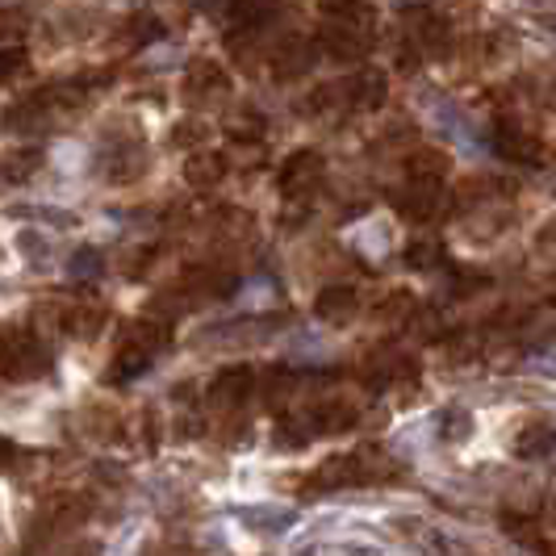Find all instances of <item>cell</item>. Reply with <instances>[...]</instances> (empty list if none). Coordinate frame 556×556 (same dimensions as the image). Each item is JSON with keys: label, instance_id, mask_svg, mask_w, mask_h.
<instances>
[{"label": "cell", "instance_id": "cell-1", "mask_svg": "<svg viewBox=\"0 0 556 556\" xmlns=\"http://www.w3.org/2000/svg\"><path fill=\"white\" fill-rule=\"evenodd\" d=\"M51 368V352L34 331H9L4 334V377L9 381H29Z\"/></svg>", "mask_w": 556, "mask_h": 556}, {"label": "cell", "instance_id": "cell-2", "mask_svg": "<svg viewBox=\"0 0 556 556\" xmlns=\"http://www.w3.org/2000/svg\"><path fill=\"white\" fill-rule=\"evenodd\" d=\"M323 176H327V164H323V155L318 151H298V155H289L277 172V189L285 201H306L318 185H323Z\"/></svg>", "mask_w": 556, "mask_h": 556}, {"label": "cell", "instance_id": "cell-3", "mask_svg": "<svg viewBox=\"0 0 556 556\" xmlns=\"http://www.w3.org/2000/svg\"><path fill=\"white\" fill-rule=\"evenodd\" d=\"M447 205V197L440 185H418V180H406L397 193H393V210L402 214V218H410V223H431V218H440Z\"/></svg>", "mask_w": 556, "mask_h": 556}, {"label": "cell", "instance_id": "cell-4", "mask_svg": "<svg viewBox=\"0 0 556 556\" xmlns=\"http://www.w3.org/2000/svg\"><path fill=\"white\" fill-rule=\"evenodd\" d=\"M230 92V76H226L223 63L214 59H193L189 72H185V97L189 101H223Z\"/></svg>", "mask_w": 556, "mask_h": 556}, {"label": "cell", "instance_id": "cell-5", "mask_svg": "<svg viewBox=\"0 0 556 556\" xmlns=\"http://www.w3.org/2000/svg\"><path fill=\"white\" fill-rule=\"evenodd\" d=\"M251 390H260V377L251 372L248 364H235V368H223L210 386V402L223 406V410H235L251 397Z\"/></svg>", "mask_w": 556, "mask_h": 556}, {"label": "cell", "instance_id": "cell-6", "mask_svg": "<svg viewBox=\"0 0 556 556\" xmlns=\"http://www.w3.org/2000/svg\"><path fill=\"white\" fill-rule=\"evenodd\" d=\"M510 447H515L519 460H544L556 447V422L548 415L523 418V427H519V435L510 440Z\"/></svg>", "mask_w": 556, "mask_h": 556}, {"label": "cell", "instance_id": "cell-7", "mask_svg": "<svg viewBox=\"0 0 556 556\" xmlns=\"http://www.w3.org/2000/svg\"><path fill=\"white\" fill-rule=\"evenodd\" d=\"M314 59H318V42H309V38H285L277 51H273V76L277 80H298V76H306L309 67H314Z\"/></svg>", "mask_w": 556, "mask_h": 556}, {"label": "cell", "instance_id": "cell-8", "mask_svg": "<svg viewBox=\"0 0 556 556\" xmlns=\"http://www.w3.org/2000/svg\"><path fill=\"white\" fill-rule=\"evenodd\" d=\"M494 147H498L502 160H510V164H535V155H540V142L531 139V130H523L510 117H502L498 126H494Z\"/></svg>", "mask_w": 556, "mask_h": 556}, {"label": "cell", "instance_id": "cell-9", "mask_svg": "<svg viewBox=\"0 0 556 556\" xmlns=\"http://www.w3.org/2000/svg\"><path fill=\"white\" fill-rule=\"evenodd\" d=\"M84 515H88V502L80 494H55V498L42 502V510H38V528L47 531H72L76 523H84Z\"/></svg>", "mask_w": 556, "mask_h": 556}, {"label": "cell", "instance_id": "cell-10", "mask_svg": "<svg viewBox=\"0 0 556 556\" xmlns=\"http://www.w3.org/2000/svg\"><path fill=\"white\" fill-rule=\"evenodd\" d=\"M314 314L323 318V323H352L356 314H361V293L356 289H348V285H331V289H323L318 293V302H314Z\"/></svg>", "mask_w": 556, "mask_h": 556}, {"label": "cell", "instance_id": "cell-11", "mask_svg": "<svg viewBox=\"0 0 556 556\" xmlns=\"http://www.w3.org/2000/svg\"><path fill=\"white\" fill-rule=\"evenodd\" d=\"M348 101H352V110H377L386 101V76L377 67L348 76Z\"/></svg>", "mask_w": 556, "mask_h": 556}, {"label": "cell", "instance_id": "cell-12", "mask_svg": "<svg viewBox=\"0 0 556 556\" xmlns=\"http://www.w3.org/2000/svg\"><path fill=\"white\" fill-rule=\"evenodd\" d=\"M226 155H214V151H193L189 155V164H185V180L193 185V189H214V185H223L226 176Z\"/></svg>", "mask_w": 556, "mask_h": 556}, {"label": "cell", "instance_id": "cell-13", "mask_svg": "<svg viewBox=\"0 0 556 556\" xmlns=\"http://www.w3.org/2000/svg\"><path fill=\"white\" fill-rule=\"evenodd\" d=\"M447 176V155L435 151V147H422L406 160V180H418V185H440Z\"/></svg>", "mask_w": 556, "mask_h": 556}, {"label": "cell", "instance_id": "cell-14", "mask_svg": "<svg viewBox=\"0 0 556 556\" xmlns=\"http://www.w3.org/2000/svg\"><path fill=\"white\" fill-rule=\"evenodd\" d=\"M105 323H110V309H105V306H92V302L63 309V331L76 334V339H92V334L101 331Z\"/></svg>", "mask_w": 556, "mask_h": 556}, {"label": "cell", "instance_id": "cell-15", "mask_svg": "<svg viewBox=\"0 0 556 556\" xmlns=\"http://www.w3.org/2000/svg\"><path fill=\"white\" fill-rule=\"evenodd\" d=\"M260 397L277 410V406H285L289 397H298V377L285 368V364H277V368H268L264 377H260Z\"/></svg>", "mask_w": 556, "mask_h": 556}, {"label": "cell", "instance_id": "cell-16", "mask_svg": "<svg viewBox=\"0 0 556 556\" xmlns=\"http://www.w3.org/2000/svg\"><path fill=\"white\" fill-rule=\"evenodd\" d=\"M440 260H444V248H440L435 239H427V235L406 248V264H410V268H435Z\"/></svg>", "mask_w": 556, "mask_h": 556}, {"label": "cell", "instance_id": "cell-17", "mask_svg": "<svg viewBox=\"0 0 556 556\" xmlns=\"http://www.w3.org/2000/svg\"><path fill=\"white\" fill-rule=\"evenodd\" d=\"M205 139H210V126L201 117H185V122L172 126V142L176 147H201Z\"/></svg>", "mask_w": 556, "mask_h": 556}, {"label": "cell", "instance_id": "cell-18", "mask_svg": "<svg viewBox=\"0 0 556 556\" xmlns=\"http://www.w3.org/2000/svg\"><path fill=\"white\" fill-rule=\"evenodd\" d=\"M38 164H42V155H38V151H13V155H9V164H4V180H9V185H17L22 176H34Z\"/></svg>", "mask_w": 556, "mask_h": 556}, {"label": "cell", "instance_id": "cell-19", "mask_svg": "<svg viewBox=\"0 0 556 556\" xmlns=\"http://www.w3.org/2000/svg\"><path fill=\"white\" fill-rule=\"evenodd\" d=\"M415 314V298L410 293H390L386 302H381V318L386 323H406Z\"/></svg>", "mask_w": 556, "mask_h": 556}, {"label": "cell", "instance_id": "cell-20", "mask_svg": "<svg viewBox=\"0 0 556 556\" xmlns=\"http://www.w3.org/2000/svg\"><path fill=\"white\" fill-rule=\"evenodd\" d=\"M473 352H477V343L473 339H465V334H452L444 348H440V356H444L447 364H465V361H473Z\"/></svg>", "mask_w": 556, "mask_h": 556}, {"label": "cell", "instance_id": "cell-21", "mask_svg": "<svg viewBox=\"0 0 556 556\" xmlns=\"http://www.w3.org/2000/svg\"><path fill=\"white\" fill-rule=\"evenodd\" d=\"M469 427H473V418L460 415V410H452V415H447V440H460V435H469Z\"/></svg>", "mask_w": 556, "mask_h": 556}, {"label": "cell", "instance_id": "cell-22", "mask_svg": "<svg viewBox=\"0 0 556 556\" xmlns=\"http://www.w3.org/2000/svg\"><path fill=\"white\" fill-rule=\"evenodd\" d=\"M92 268L101 273V260H97V251H80V255H76V264H72V277H88Z\"/></svg>", "mask_w": 556, "mask_h": 556}, {"label": "cell", "instance_id": "cell-23", "mask_svg": "<svg viewBox=\"0 0 556 556\" xmlns=\"http://www.w3.org/2000/svg\"><path fill=\"white\" fill-rule=\"evenodd\" d=\"M0 59H4V67H0V72H4V80H13V72L22 67V59H26V51L9 42V47H4V55H0Z\"/></svg>", "mask_w": 556, "mask_h": 556}]
</instances>
